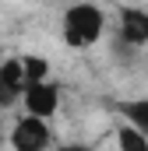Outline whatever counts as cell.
Returning a JSON list of instances; mask_svg holds the SVG:
<instances>
[{"instance_id":"cell-1","label":"cell","mask_w":148,"mask_h":151,"mask_svg":"<svg viewBox=\"0 0 148 151\" xmlns=\"http://www.w3.org/2000/svg\"><path fill=\"white\" fill-rule=\"evenodd\" d=\"M60 28H64V42L67 46L88 49V46H95L102 39V32H106V11L95 7V4H74V7L64 11Z\"/></svg>"},{"instance_id":"cell-2","label":"cell","mask_w":148,"mask_h":151,"mask_svg":"<svg viewBox=\"0 0 148 151\" xmlns=\"http://www.w3.org/2000/svg\"><path fill=\"white\" fill-rule=\"evenodd\" d=\"M11 148L14 151H53V130L46 119H36V116H21L11 134H7Z\"/></svg>"},{"instance_id":"cell-3","label":"cell","mask_w":148,"mask_h":151,"mask_svg":"<svg viewBox=\"0 0 148 151\" xmlns=\"http://www.w3.org/2000/svg\"><path fill=\"white\" fill-rule=\"evenodd\" d=\"M21 106H25V116H36V119L49 123V116H57V109H60V84H53V81L28 84L21 91Z\"/></svg>"},{"instance_id":"cell-4","label":"cell","mask_w":148,"mask_h":151,"mask_svg":"<svg viewBox=\"0 0 148 151\" xmlns=\"http://www.w3.org/2000/svg\"><path fill=\"white\" fill-rule=\"evenodd\" d=\"M116 35L123 46H148V11L145 7H120L116 11Z\"/></svg>"},{"instance_id":"cell-5","label":"cell","mask_w":148,"mask_h":151,"mask_svg":"<svg viewBox=\"0 0 148 151\" xmlns=\"http://www.w3.org/2000/svg\"><path fill=\"white\" fill-rule=\"evenodd\" d=\"M0 84H7L11 91H25V67H21V56H11L0 63Z\"/></svg>"},{"instance_id":"cell-6","label":"cell","mask_w":148,"mask_h":151,"mask_svg":"<svg viewBox=\"0 0 148 151\" xmlns=\"http://www.w3.org/2000/svg\"><path fill=\"white\" fill-rule=\"evenodd\" d=\"M120 113L127 116V123H131L134 130H141L148 137V99H131V102H123Z\"/></svg>"},{"instance_id":"cell-7","label":"cell","mask_w":148,"mask_h":151,"mask_svg":"<svg viewBox=\"0 0 148 151\" xmlns=\"http://www.w3.org/2000/svg\"><path fill=\"white\" fill-rule=\"evenodd\" d=\"M116 148L120 151H148V137L141 130H134L131 123H123V127L116 130Z\"/></svg>"},{"instance_id":"cell-8","label":"cell","mask_w":148,"mask_h":151,"mask_svg":"<svg viewBox=\"0 0 148 151\" xmlns=\"http://www.w3.org/2000/svg\"><path fill=\"white\" fill-rule=\"evenodd\" d=\"M21 67H25V88L49 81V63L42 56H21Z\"/></svg>"},{"instance_id":"cell-9","label":"cell","mask_w":148,"mask_h":151,"mask_svg":"<svg viewBox=\"0 0 148 151\" xmlns=\"http://www.w3.org/2000/svg\"><path fill=\"white\" fill-rule=\"evenodd\" d=\"M18 99H21L18 91H11L7 84H0V113H4V109H11V106H18Z\"/></svg>"},{"instance_id":"cell-10","label":"cell","mask_w":148,"mask_h":151,"mask_svg":"<svg viewBox=\"0 0 148 151\" xmlns=\"http://www.w3.org/2000/svg\"><path fill=\"white\" fill-rule=\"evenodd\" d=\"M53 151H92V148H85V144H60V148H53Z\"/></svg>"}]
</instances>
